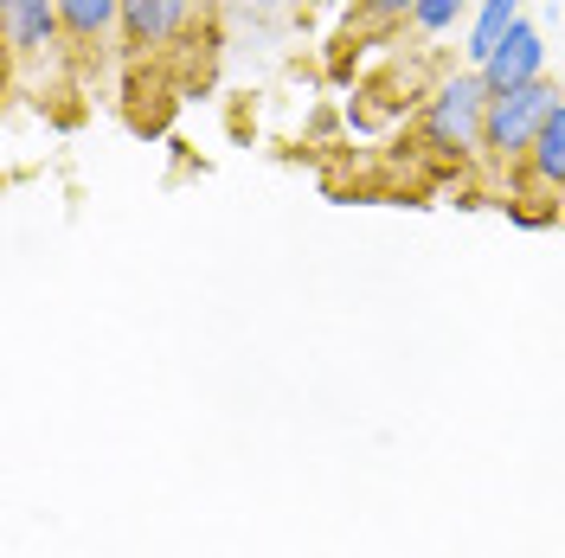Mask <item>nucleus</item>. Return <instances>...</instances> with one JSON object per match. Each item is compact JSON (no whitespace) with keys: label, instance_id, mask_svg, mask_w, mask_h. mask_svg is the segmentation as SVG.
<instances>
[{"label":"nucleus","instance_id":"obj_1","mask_svg":"<svg viewBox=\"0 0 565 558\" xmlns=\"http://www.w3.org/2000/svg\"><path fill=\"white\" fill-rule=\"evenodd\" d=\"M489 84L482 71H457L450 84H437V97L424 104V148L437 154H469L482 148V116H489Z\"/></svg>","mask_w":565,"mask_h":558},{"label":"nucleus","instance_id":"obj_2","mask_svg":"<svg viewBox=\"0 0 565 558\" xmlns=\"http://www.w3.org/2000/svg\"><path fill=\"white\" fill-rule=\"evenodd\" d=\"M565 97L540 77V84H527V90H508V97H489V116H482V154H494V161H527L533 136L546 129V116L559 109Z\"/></svg>","mask_w":565,"mask_h":558},{"label":"nucleus","instance_id":"obj_3","mask_svg":"<svg viewBox=\"0 0 565 558\" xmlns=\"http://www.w3.org/2000/svg\"><path fill=\"white\" fill-rule=\"evenodd\" d=\"M0 26H7V52H13L20 65L58 52V39H65L58 0H0Z\"/></svg>","mask_w":565,"mask_h":558},{"label":"nucleus","instance_id":"obj_4","mask_svg":"<svg viewBox=\"0 0 565 558\" xmlns=\"http://www.w3.org/2000/svg\"><path fill=\"white\" fill-rule=\"evenodd\" d=\"M540 77H546V39L521 20L514 33L494 45L489 65H482V84H489L494 97H508V90H527V84H540Z\"/></svg>","mask_w":565,"mask_h":558},{"label":"nucleus","instance_id":"obj_5","mask_svg":"<svg viewBox=\"0 0 565 558\" xmlns=\"http://www.w3.org/2000/svg\"><path fill=\"white\" fill-rule=\"evenodd\" d=\"M193 0H122V45L129 52H154L186 26Z\"/></svg>","mask_w":565,"mask_h":558},{"label":"nucleus","instance_id":"obj_6","mask_svg":"<svg viewBox=\"0 0 565 558\" xmlns=\"http://www.w3.org/2000/svg\"><path fill=\"white\" fill-rule=\"evenodd\" d=\"M58 20L77 52H97L109 33H122V0H58Z\"/></svg>","mask_w":565,"mask_h":558},{"label":"nucleus","instance_id":"obj_7","mask_svg":"<svg viewBox=\"0 0 565 558\" xmlns=\"http://www.w3.org/2000/svg\"><path fill=\"white\" fill-rule=\"evenodd\" d=\"M527 180L540 186V193H553V200H565V104L546 116V129L533 136L527 148Z\"/></svg>","mask_w":565,"mask_h":558},{"label":"nucleus","instance_id":"obj_8","mask_svg":"<svg viewBox=\"0 0 565 558\" xmlns=\"http://www.w3.org/2000/svg\"><path fill=\"white\" fill-rule=\"evenodd\" d=\"M514 26H521V0H482V7H476V26H469V45H462V52H469V65H476V71L489 65L494 45L514 33Z\"/></svg>","mask_w":565,"mask_h":558},{"label":"nucleus","instance_id":"obj_9","mask_svg":"<svg viewBox=\"0 0 565 558\" xmlns=\"http://www.w3.org/2000/svg\"><path fill=\"white\" fill-rule=\"evenodd\" d=\"M462 7H469V0H418V7H412V26H418V33H444V26H457Z\"/></svg>","mask_w":565,"mask_h":558},{"label":"nucleus","instance_id":"obj_10","mask_svg":"<svg viewBox=\"0 0 565 558\" xmlns=\"http://www.w3.org/2000/svg\"><path fill=\"white\" fill-rule=\"evenodd\" d=\"M412 7H418V0H360V13H366V20H380V26L412 20Z\"/></svg>","mask_w":565,"mask_h":558},{"label":"nucleus","instance_id":"obj_11","mask_svg":"<svg viewBox=\"0 0 565 558\" xmlns=\"http://www.w3.org/2000/svg\"><path fill=\"white\" fill-rule=\"evenodd\" d=\"M250 7H257V13H282V7H289V0H250Z\"/></svg>","mask_w":565,"mask_h":558}]
</instances>
